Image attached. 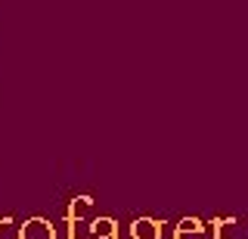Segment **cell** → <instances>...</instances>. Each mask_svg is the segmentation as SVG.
Listing matches in <instances>:
<instances>
[{
  "instance_id": "cell-3",
  "label": "cell",
  "mask_w": 248,
  "mask_h": 239,
  "mask_svg": "<svg viewBox=\"0 0 248 239\" xmlns=\"http://www.w3.org/2000/svg\"><path fill=\"white\" fill-rule=\"evenodd\" d=\"M112 233H118V223H115L112 218L93 221V236H112Z\"/></svg>"
},
{
  "instance_id": "cell-1",
  "label": "cell",
  "mask_w": 248,
  "mask_h": 239,
  "mask_svg": "<svg viewBox=\"0 0 248 239\" xmlns=\"http://www.w3.org/2000/svg\"><path fill=\"white\" fill-rule=\"evenodd\" d=\"M19 239H56V227L46 218H28L19 230Z\"/></svg>"
},
{
  "instance_id": "cell-5",
  "label": "cell",
  "mask_w": 248,
  "mask_h": 239,
  "mask_svg": "<svg viewBox=\"0 0 248 239\" xmlns=\"http://www.w3.org/2000/svg\"><path fill=\"white\" fill-rule=\"evenodd\" d=\"M177 227H180V230H199V227H205V223H202L199 218H183Z\"/></svg>"
},
{
  "instance_id": "cell-2",
  "label": "cell",
  "mask_w": 248,
  "mask_h": 239,
  "mask_svg": "<svg viewBox=\"0 0 248 239\" xmlns=\"http://www.w3.org/2000/svg\"><path fill=\"white\" fill-rule=\"evenodd\" d=\"M161 227L165 223L155 218H137L130 223V239H161Z\"/></svg>"
},
{
  "instance_id": "cell-7",
  "label": "cell",
  "mask_w": 248,
  "mask_h": 239,
  "mask_svg": "<svg viewBox=\"0 0 248 239\" xmlns=\"http://www.w3.org/2000/svg\"><path fill=\"white\" fill-rule=\"evenodd\" d=\"M93 239H118V233H112V236H93Z\"/></svg>"
},
{
  "instance_id": "cell-6",
  "label": "cell",
  "mask_w": 248,
  "mask_h": 239,
  "mask_svg": "<svg viewBox=\"0 0 248 239\" xmlns=\"http://www.w3.org/2000/svg\"><path fill=\"white\" fill-rule=\"evenodd\" d=\"M211 227H214V239H223V221H220V218L211 221Z\"/></svg>"
},
{
  "instance_id": "cell-4",
  "label": "cell",
  "mask_w": 248,
  "mask_h": 239,
  "mask_svg": "<svg viewBox=\"0 0 248 239\" xmlns=\"http://www.w3.org/2000/svg\"><path fill=\"white\" fill-rule=\"evenodd\" d=\"M174 239H205V227H199V230H180V227H174Z\"/></svg>"
}]
</instances>
